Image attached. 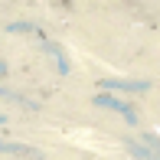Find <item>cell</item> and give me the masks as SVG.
<instances>
[{"label":"cell","mask_w":160,"mask_h":160,"mask_svg":"<svg viewBox=\"0 0 160 160\" xmlns=\"http://www.w3.org/2000/svg\"><path fill=\"white\" fill-rule=\"evenodd\" d=\"M7 30L10 33H30V30H36V26H30V23H10Z\"/></svg>","instance_id":"5b68a950"},{"label":"cell","mask_w":160,"mask_h":160,"mask_svg":"<svg viewBox=\"0 0 160 160\" xmlns=\"http://www.w3.org/2000/svg\"><path fill=\"white\" fill-rule=\"evenodd\" d=\"M95 105H98V108H111V111H118L121 118L128 121V124H137V114H134V108H131L128 101H121V98L108 95V92H98V95H95Z\"/></svg>","instance_id":"6da1fadb"},{"label":"cell","mask_w":160,"mask_h":160,"mask_svg":"<svg viewBox=\"0 0 160 160\" xmlns=\"http://www.w3.org/2000/svg\"><path fill=\"white\" fill-rule=\"evenodd\" d=\"M101 88H121V92H147L150 82H128V78H101Z\"/></svg>","instance_id":"7a4b0ae2"},{"label":"cell","mask_w":160,"mask_h":160,"mask_svg":"<svg viewBox=\"0 0 160 160\" xmlns=\"http://www.w3.org/2000/svg\"><path fill=\"white\" fill-rule=\"evenodd\" d=\"M124 144H128V150H131V154H134V157H141V160H154V154H150V150L137 147V144H131V141H124Z\"/></svg>","instance_id":"277c9868"},{"label":"cell","mask_w":160,"mask_h":160,"mask_svg":"<svg viewBox=\"0 0 160 160\" xmlns=\"http://www.w3.org/2000/svg\"><path fill=\"white\" fill-rule=\"evenodd\" d=\"M46 49H49V52L56 56V65H59V72L65 75V72H69V62H65V56L59 52V46H52V42H46Z\"/></svg>","instance_id":"3957f363"},{"label":"cell","mask_w":160,"mask_h":160,"mask_svg":"<svg viewBox=\"0 0 160 160\" xmlns=\"http://www.w3.org/2000/svg\"><path fill=\"white\" fill-rule=\"evenodd\" d=\"M3 121H7V114H0V124H3Z\"/></svg>","instance_id":"52a82bcc"},{"label":"cell","mask_w":160,"mask_h":160,"mask_svg":"<svg viewBox=\"0 0 160 160\" xmlns=\"http://www.w3.org/2000/svg\"><path fill=\"white\" fill-rule=\"evenodd\" d=\"M0 75H7V65H3V62H0Z\"/></svg>","instance_id":"8992f818"}]
</instances>
